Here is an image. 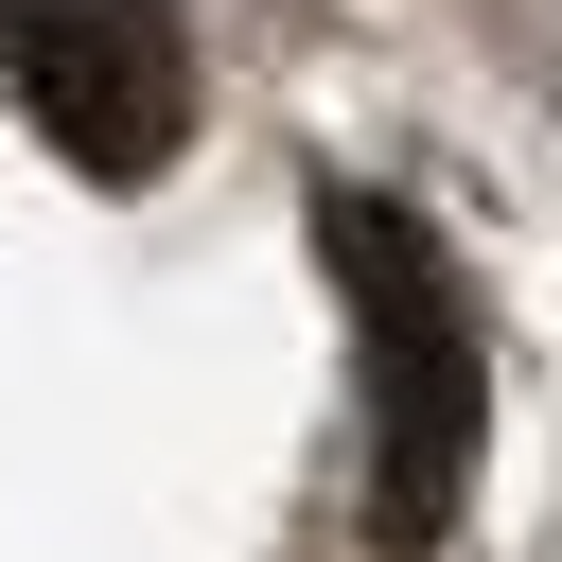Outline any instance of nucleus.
<instances>
[{"label":"nucleus","mask_w":562,"mask_h":562,"mask_svg":"<svg viewBox=\"0 0 562 562\" xmlns=\"http://www.w3.org/2000/svg\"><path fill=\"white\" fill-rule=\"evenodd\" d=\"M316 246H334V299H351V369H369V527L386 562H422L474 492V422H492V351H474V299L439 263L422 211H386L369 176L316 193Z\"/></svg>","instance_id":"1"},{"label":"nucleus","mask_w":562,"mask_h":562,"mask_svg":"<svg viewBox=\"0 0 562 562\" xmlns=\"http://www.w3.org/2000/svg\"><path fill=\"white\" fill-rule=\"evenodd\" d=\"M0 88H18V123H35L70 176H105V193H140V176L193 140V53H176L158 0H0Z\"/></svg>","instance_id":"2"}]
</instances>
